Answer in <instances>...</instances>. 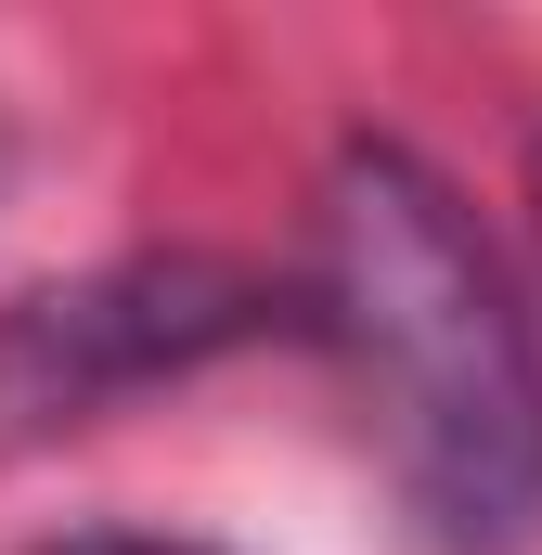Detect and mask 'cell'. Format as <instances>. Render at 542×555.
I'll list each match as a JSON object with an SVG mask.
<instances>
[{"mask_svg": "<svg viewBox=\"0 0 542 555\" xmlns=\"http://www.w3.org/2000/svg\"><path fill=\"white\" fill-rule=\"evenodd\" d=\"M0 168H13V155H0Z\"/></svg>", "mask_w": 542, "mask_h": 555, "instance_id": "obj_4", "label": "cell"}, {"mask_svg": "<svg viewBox=\"0 0 542 555\" xmlns=\"http://www.w3.org/2000/svg\"><path fill=\"white\" fill-rule=\"evenodd\" d=\"M271 336H310V284H271L207 246H142L104 272L26 284L0 310V452H52L233 349H271Z\"/></svg>", "mask_w": 542, "mask_h": 555, "instance_id": "obj_2", "label": "cell"}, {"mask_svg": "<svg viewBox=\"0 0 542 555\" xmlns=\"http://www.w3.org/2000/svg\"><path fill=\"white\" fill-rule=\"evenodd\" d=\"M310 336L349 349L439 555H517L542 530V323L517 310L478 207L413 142H349L323 168Z\"/></svg>", "mask_w": 542, "mask_h": 555, "instance_id": "obj_1", "label": "cell"}, {"mask_svg": "<svg viewBox=\"0 0 542 555\" xmlns=\"http://www.w3.org/2000/svg\"><path fill=\"white\" fill-rule=\"evenodd\" d=\"M530 233H542V130H530Z\"/></svg>", "mask_w": 542, "mask_h": 555, "instance_id": "obj_3", "label": "cell"}]
</instances>
